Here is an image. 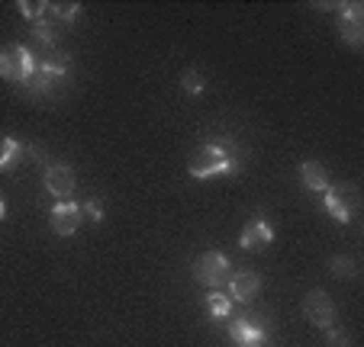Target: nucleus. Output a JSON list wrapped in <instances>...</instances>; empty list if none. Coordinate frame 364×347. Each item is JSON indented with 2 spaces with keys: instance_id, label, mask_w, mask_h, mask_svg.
<instances>
[{
  "instance_id": "4",
  "label": "nucleus",
  "mask_w": 364,
  "mask_h": 347,
  "mask_svg": "<svg viewBox=\"0 0 364 347\" xmlns=\"http://www.w3.org/2000/svg\"><path fill=\"white\" fill-rule=\"evenodd\" d=\"M338 33L351 48L364 42V7L361 4H338Z\"/></svg>"
},
{
  "instance_id": "23",
  "label": "nucleus",
  "mask_w": 364,
  "mask_h": 347,
  "mask_svg": "<svg viewBox=\"0 0 364 347\" xmlns=\"http://www.w3.org/2000/svg\"><path fill=\"white\" fill-rule=\"evenodd\" d=\"M4 219H7V203L0 199V222H4Z\"/></svg>"
},
{
  "instance_id": "18",
  "label": "nucleus",
  "mask_w": 364,
  "mask_h": 347,
  "mask_svg": "<svg viewBox=\"0 0 364 347\" xmlns=\"http://www.w3.org/2000/svg\"><path fill=\"white\" fill-rule=\"evenodd\" d=\"M181 87H184V94H191V97L203 94V77H200V71H184V75H181Z\"/></svg>"
},
{
  "instance_id": "1",
  "label": "nucleus",
  "mask_w": 364,
  "mask_h": 347,
  "mask_svg": "<svg viewBox=\"0 0 364 347\" xmlns=\"http://www.w3.org/2000/svg\"><path fill=\"white\" fill-rule=\"evenodd\" d=\"M187 170H191V177H197V180H210V177H220V174H235V170H239V158H235L226 145H203V148L191 158Z\"/></svg>"
},
{
  "instance_id": "14",
  "label": "nucleus",
  "mask_w": 364,
  "mask_h": 347,
  "mask_svg": "<svg viewBox=\"0 0 364 347\" xmlns=\"http://www.w3.org/2000/svg\"><path fill=\"white\" fill-rule=\"evenodd\" d=\"M48 10H52V23H65V26L81 16V7H77V4H55V7L48 4Z\"/></svg>"
},
{
  "instance_id": "9",
  "label": "nucleus",
  "mask_w": 364,
  "mask_h": 347,
  "mask_svg": "<svg viewBox=\"0 0 364 347\" xmlns=\"http://www.w3.org/2000/svg\"><path fill=\"white\" fill-rule=\"evenodd\" d=\"M271 241H274V231H271V225L264 222V219H252V222L245 225V231H242L239 245L248 248V251H255V248H268Z\"/></svg>"
},
{
  "instance_id": "17",
  "label": "nucleus",
  "mask_w": 364,
  "mask_h": 347,
  "mask_svg": "<svg viewBox=\"0 0 364 347\" xmlns=\"http://www.w3.org/2000/svg\"><path fill=\"white\" fill-rule=\"evenodd\" d=\"M332 273L336 277H342V280H355L358 277V264L351 258H332Z\"/></svg>"
},
{
  "instance_id": "16",
  "label": "nucleus",
  "mask_w": 364,
  "mask_h": 347,
  "mask_svg": "<svg viewBox=\"0 0 364 347\" xmlns=\"http://www.w3.org/2000/svg\"><path fill=\"white\" fill-rule=\"evenodd\" d=\"M33 39H39L42 45H55V39H58V29H55V23H48V20H39L33 26Z\"/></svg>"
},
{
  "instance_id": "22",
  "label": "nucleus",
  "mask_w": 364,
  "mask_h": 347,
  "mask_svg": "<svg viewBox=\"0 0 364 347\" xmlns=\"http://www.w3.org/2000/svg\"><path fill=\"white\" fill-rule=\"evenodd\" d=\"M81 216H84V219H90V222H100V219H103V209H100V203H97V199H90V203H84Z\"/></svg>"
},
{
  "instance_id": "6",
  "label": "nucleus",
  "mask_w": 364,
  "mask_h": 347,
  "mask_svg": "<svg viewBox=\"0 0 364 347\" xmlns=\"http://www.w3.org/2000/svg\"><path fill=\"white\" fill-rule=\"evenodd\" d=\"M81 206L77 203H55L52 206V228H55V235H62V238H68V235H75L77 228H81Z\"/></svg>"
},
{
  "instance_id": "12",
  "label": "nucleus",
  "mask_w": 364,
  "mask_h": 347,
  "mask_svg": "<svg viewBox=\"0 0 364 347\" xmlns=\"http://www.w3.org/2000/svg\"><path fill=\"white\" fill-rule=\"evenodd\" d=\"M26 155V145L16 138H0V170H10L20 158Z\"/></svg>"
},
{
  "instance_id": "21",
  "label": "nucleus",
  "mask_w": 364,
  "mask_h": 347,
  "mask_svg": "<svg viewBox=\"0 0 364 347\" xmlns=\"http://www.w3.org/2000/svg\"><path fill=\"white\" fill-rule=\"evenodd\" d=\"M326 344L329 347H348V331H342V328H326Z\"/></svg>"
},
{
  "instance_id": "7",
  "label": "nucleus",
  "mask_w": 364,
  "mask_h": 347,
  "mask_svg": "<svg viewBox=\"0 0 364 347\" xmlns=\"http://www.w3.org/2000/svg\"><path fill=\"white\" fill-rule=\"evenodd\" d=\"M262 290V277L255 270H239L235 277H229V299L235 302H252Z\"/></svg>"
},
{
  "instance_id": "20",
  "label": "nucleus",
  "mask_w": 364,
  "mask_h": 347,
  "mask_svg": "<svg viewBox=\"0 0 364 347\" xmlns=\"http://www.w3.org/2000/svg\"><path fill=\"white\" fill-rule=\"evenodd\" d=\"M323 203H326V209L332 212V219H338V222H348V219H351L348 212H345V206H342V203H338V199H336V193H332V187H329V190H326Z\"/></svg>"
},
{
  "instance_id": "11",
  "label": "nucleus",
  "mask_w": 364,
  "mask_h": 347,
  "mask_svg": "<svg viewBox=\"0 0 364 347\" xmlns=\"http://www.w3.org/2000/svg\"><path fill=\"white\" fill-rule=\"evenodd\" d=\"M229 334H232L239 344H248V341H268V334H264V328L262 325H255L252 319H235L232 325H229Z\"/></svg>"
},
{
  "instance_id": "2",
  "label": "nucleus",
  "mask_w": 364,
  "mask_h": 347,
  "mask_svg": "<svg viewBox=\"0 0 364 347\" xmlns=\"http://www.w3.org/2000/svg\"><path fill=\"white\" fill-rule=\"evenodd\" d=\"M36 71V55L23 45L0 48V77L14 84H26L29 75Z\"/></svg>"
},
{
  "instance_id": "8",
  "label": "nucleus",
  "mask_w": 364,
  "mask_h": 347,
  "mask_svg": "<svg viewBox=\"0 0 364 347\" xmlns=\"http://www.w3.org/2000/svg\"><path fill=\"white\" fill-rule=\"evenodd\" d=\"M46 187H48V193H55V197H68V193L75 190V170L62 161L48 164L46 167Z\"/></svg>"
},
{
  "instance_id": "10",
  "label": "nucleus",
  "mask_w": 364,
  "mask_h": 347,
  "mask_svg": "<svg viewBox=\"0 0 364 347\" xmlns=\"http://www.w3.org/2000/svg\"><path fill=\"white\" fill-rule=\"evenodd\" d=\"M300 180H303V187L313 190V193L329 190V177H326V167L319 161H303L300 164Z\"/></svg>"
},
{
  "instance_id": "5",
  "label": "nucleus",
  "mask_w": 364,
  "mask_h": 347,
  "mask_svg": "<svg viewBox=\"0 0 364 347\" xmlns=\"http://www.w3.org/2000/svg\"><path fill=\"white\" fill-rule=\"evenodd\" d=\"M303 315L316 328H332V321H336V306H332V299L323 290H313V293L303 299Z\"/></svg>"
},
{
  "instance_id": "19",
  "label": "nucleus",
  "mask_w": 364,
  "mask_h": 347,
  "mask_svg": "<svg viewBox=\"0 0 364 347\" xmlns=\"http://www.w3.org/2000/svg\"><path fill=\"white\" fill-rule=\"evenodd\" d=\"M46 10H48L46 0H33V4H29V0H20V13L26 16V20H33V23H39Z\"/></svg>"
},
{
  "instance_id": "13",
  "label": "nucleus",
  "mask_w": 364,
  "mask_h": 347,
  "mask_svg": "<svg viewBox=\"0 0 364 347\" xmlns=\"http://www.w3.org/2000/svg\"><path fill=\"white\" fill-rule=\"evenodd\" d=\"M332 193H336V199L345 206V212H348V216H355L358 206H361L358 187H355V184H338V187H332Z\"/></svg>"
},
{
  "instance_id": "3",
  "label": "nucleus",
  "mask_w": 364,
  "mask_h": 347,
  "mask_svg": "<svg viewBox=\"0 0 364 347\" xmlns=\"http://www.w3.org/2000/svg\"><path fill=\"white\" fill-rule=\"evenodd\" d=\"M229 270H232V267H229V258L220 251H206L193 260V280L203 283L206 290H220V286L229 280Z\"/></svg>"
},
{
  "instance_id": "24",
  "label": "nucleus",
  "mask_w": 364,
  "mask_h": 347,
  "mask_svg": "<svg viewBox=\"0 0 364 347\" xmlns=\"http://www.w3.org/2000/svg\"><path fill=\"white\" fill-rule=\"evenodd\" d=\"M239 347H264L262 341H248V344H239Z\"/></svg>"
},
{
  "instance_id": "15",
  "label": "nucleus",
  "mask_w": 364,
  "mask_h": 347,
  "mask_svg": "<svg viewBox=\"0 0 364 347\" xmlns=\"http://www.w3.org/2000/svg\"><path fill=\"white\" fill-rule=\"evenodd\" d=\"M206 309L216 315V319H226L229 309H232V299L223 293H216V290H210V296H206Z\"/></svg>"
}]
</instances>
